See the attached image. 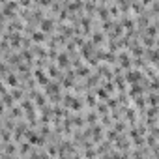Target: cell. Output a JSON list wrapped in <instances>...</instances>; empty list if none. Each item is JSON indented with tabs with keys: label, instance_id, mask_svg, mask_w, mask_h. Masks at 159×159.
I'll return each mask as SVG.
<instances>
[{
	"label": "cell",
	"instance_id": "obj_1",
	"mask_svg": "<svg viewBox=\"0 0 159 159\" xmlns=\"http://www.w3.org/2000/svg\"><path fill=\"white\" fill-rule=\"evenodd\" d=\"M39 30L41 32H53L54 30V21L53 19H41V22H39Z\"/></svg>",
	"mask_w": 159,
	"mask_h": 159
},
{
	"label": "cell",
	"instance_id": "obj_2",
	"mask_svg": "<svg viewBox=\"0 0 159 159\" xmlns=\"http://www.w3.org/2000/svg\"><path fill=\"white\" fill-rule=\"evenodd\" d=\"M45 92H47L49 96H53V94H60V84L58 82H47L45 84Z\"/></svg>",
	"mask_w": 159,
	"mask_h": 159
},
{
	"label": "cell",
	"instance_id": "obj_3",
	"mask_svg": "<svg viewBox=\"0 0 159 159\" xmlns=\"http://www.w3.org/2000/svg\"><path fill=\"white\" fill-rule=\"evenodd\" d=\"M54 58H56L58 66H62V67H70V54H66V53H60V54H56Z\"/></svg>",
	"mask_w": 159,
	"mask_h": 159
},
{
	"label": "cell",
	"instance_id": "obj_4",
	"mask_svg": "<svg viewBox=\"0 0 159 159\" xmlns=\"http://www.w3.org/2000/svg\"><path fill=\"white\" fill-rule=\"evenodd\" d=\"M125 79H127V82H139L141 79H142V73L141 71H129V73H125Z\"/></svg>",
	"mask_w": 159,
	"mask_h": 159
},
{
	"label": "cell",
	"instance_id": "obj_5",
	"mask_svg": "<svg viewBox=\"0 0 159 159\" xmlns=\"http://www.w3.org/2000/svg\"><path fill=\"white\" fill-rule=\"evenodd\" d=\"M34 75H36V79L39 81V84H41V86H45V84L49 82V77L45 75V73H43L41 70H36V71H34Z\"/></svg>",
	"mask_w": 159,
	"mask_h": 159
},
{
	"label": "cell",
	"instance_id": "obj_6",
	"mask_svg": "<svg viewBox=\"0 0 159 159\" xmlns=\"http://www.w3.org/2000/svg\"><path fill=\"white\" fill-rule=\"evenodd\" d=\"M6 82H8V86H10V88L19 86V79H17V75H15V73H8V75H6Z\"/></svg>",
	"mask_w": 159,
	"mask_h": 159
},
{
	"label": "cell",
	"instance_id": "obj_7",
	"mask_svg": "<svg viewBox=\"0 0 159 159\" xmlns=\"http://www.w3.org/2000/svg\"><path fill=\"white\" fill-rule=\"evenodd\" d=\"M32 41L34 43H43L45 41V32H41V30L39 32H34L32 34Z\"/></svg>",
	"mask_w": 159,
	"mask_h": 159
},
{
	"label": "cell",
	"instance_id": "obj_8",
	"mask_svg": "<svg viewBox=\"0 0 159 159\" xmlns=\"http://www.w3.org/2000/svg\"><path fill=\"white\" fill-rule=\"evenodd\" d=\"M103 38H105L103 32H94L92 34V43L94 45H99V43H103Z\"/></svg>",
	"mask_w": 159,
	"mask_h": 159
},
{
	"label": "cell",
	"instance_id": "obj_9",
	"mask_svg": "<svg viewBox=\"0 0 159 159\" xmlns=\"http://www.w3.org/2000/svg\"><path fill=\"white\" fill-rule=\"evenodd\" d=\"M32 96H34V101L38 107H45V96L43 94H32Z\"/></svg>",
	"mask_w": 159,
	"mask_h": 159
},
{
	"label": "cell",
	"instance_id": "obj_10",
	"mask_svg": "<svg viewBox=\"0 0 159 159\" xmlns=\"http://www.w3.org/2000/svg\"><path fill=\"white\" fill-rule=\"evenodd\" d=\"M10 94L13 96V99H21V97H25V92H22V90H19V88H15V86H13V90H11Z\"/></svg>",
	"mask_w": 159,
	"mask_h": 159
},
{
	"label": "cell",
	"instance_id": "obj_11",
	"mask_svg": "<svg viewBox=\"0 0 159 159\" xmlns=\"http://www.w3.org/2000/svg\"><path fill=\"white\" fill-rule=\"evenodd\" d=\"M77 75H81V77H88V75H90V67H88V66H79Z\"/></svg>",
	"mask_w": 159,
	"mask_h": 159
},
{
	"label": "cell",
	"instance_id": "obj_12",
	"mask_svg": "<svg viewBox=\"0 0 159 159\" xmlns=\"http://www.w3.org/2000/svg\"><path fill=\"white\" fill-rule=\"evenodd\" d=\"M2 103H4V107H13V96L6 92V94H4V101H2Z\"/></svg>",
	"mask_w": 159,
	"mask_h": 159
},
{
	"label": "cell",
	"instance_id": "obj_13",
	"mask_svg": "<svg viewBox=\"0 0 159 159\" xmlns=\"http://www.w3.org/2000/svg\"><path fill=\"white\" fill-rule=\"evenodd\" d=\"M11 116L13 118H21L22 116V107H11Z\"/></svg>",
	"mask_w": 159,
	"mask_h": 159
},
{
	"label": "cell",
	"instance_id": "obj_14",
	"mask_svg": "<svg viewBox=\"0 0 159 159\" xmlns=\"http://www.w3.org/2000/svg\"><path fill=\"white\" fill-rule=\"evenodd\" d=\"M86 105H88V107H96V105H97V103H96V96L88 94V96H86Z\"/></svg>",
	"mask_w": 159,
	"mask_h": 159
},
{
	"label": "cell",
	"instance_id": "obj_15",
	"mask_svg": "<svg viewBox=\"0 0 159 159\" xmlns=\"http://www.w3.org/2000/svg\"><path fill=\"white\" fill-rule=\"evenodd\" d=\"M97 97H103V99H109V92H107V90L105 88H97Z\"/></svg>",
	"mask_w": 159,
	"mask_h": 159
},
{
	"label": "cell",
	"instance_id": "obj_16",
	"mask_svg": "<svg viewBox=\"0 0 159 159\" xmlns=\"http://www.w3.org/2000/svg\"><path fill=\"white\" fill-rule=\"evenodd\" d=\"M97 13H99V17H101L103 21H107V19H109V15H110V13L107 11V8H99V11H97Z\"/></svg>",
	"mask_w": 159,
	"mask_h": 159
},
{
	"label": "cell",
	"instance_id": "obj_17",
	"mask_svg": "<svg viewBox=\"0 0 159 159\" xmlns=\"http://www.w3.org/2000/svg\"><path fill=\"white\" fill-rule=\"evenodd\" d=\"M28 152H30V142L21 144V153H28Z\"/></svg>",
	"mask_w": 159,
	"mask_h": 159
},
{
	"label": "cell",
	"instance_id": "obj_18",
	"mask_svg": "<svg viewBox=\"0 0 159 159\" xmlns=\"http://www.w3.org/2000/svg\"><path fill=\"white\" fill-rule=\"evenodd\" d=\"M96 120H97V116H96V114H94V112H90V114H88V116H86V122H88V124H94V122H96Z\"/></svg>",
	"mask_w": 159,
	"mask_h": 159
},
{
	"label": "cell",
	"instance_id": "obj_19",
	"mask_svg": "<svg viewBox=\"0 0 159 159\" xmlns=\"http://www.w3.org/2000/svg\"><path fill=\"white\" fill-rule=\"evenodd\" d=\"M97 110H99V112H103V114H107V112H109L107 105H97Z\"/></svg>",
	"mask_w": 159,
	"mask_h": 159
},
{
	"label": "cell",
	"instance_id": "obj_20",
	"mask_svg": "<svg viewBox=\"0 0 159 159\" xmlns=\"http://www.w3.org/2000/svg\"><path fill=\"white\" fill-rule=\"evenodd\" d=\"M73 122H75V125H82V124H84V120H82L81 116H75V120H73Z\"/></svg>",
	"mask_w": 159,
	"mask_h": 159
},
{
	"label": "cell",
	"instance_id": "obj_21",
	"mask_svg": "<svg viewBox=\"0 0 159 159\" xmlns=\"http://www.w3.org/2000/svg\"><path fill=\"white\" fill-rule=\"evenodd\" d=\"M32 0H19V6H30Z\"/></svg>",
	"mask_w": 159,
	"mask_h": 159
},
{
	"label": "cell",
	"instance_id": "obj_22",
	"mask_svg": "<svg viewBox=\"0 0 159 159\" xmlns=\"http://www.w3.org/2000/svg\"><path fill=\"white\" fill-rule=\"evenodd\" d=\"M15 152H17L15 146H8V148H6V153H15Z\"/></svg>",
	"mask_w": 159,
	"mask_h": 159
},
{
	"label": "cell",
	"instance_id": "obj_23",
	"mask_svg": "<svg viewBox=\"0 0 159 159\" xmlns=\"http://www.w3.org/2000/svg\"><path fill=\"white\" fill-rule=\"evenodd\" d=\"M0 94H2V96L6 94V86H4V84H0Z\"/></svg>",
	"mask_w": 159,
	"mask_h": 159
},
{
	"label": "cell",
	"instance_id": "obj_24",
	"mask_svg": "<svg viewBox=\"0 0 159 159\" xmlns=\"http://www.w3.org/2000/svg\"><path fill=\"white\" fill-rule=\"evenodd\" d=\"M4 109H6V107H4V103H0V116L4 114Z\"/></svg>",
	"mask_w": 159,
	"mask_h": 159
}]
</instances>
